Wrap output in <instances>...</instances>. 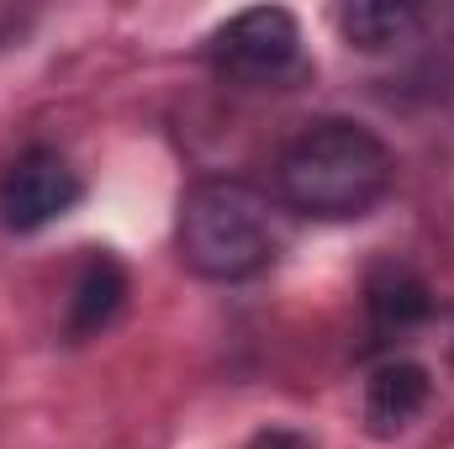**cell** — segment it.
Listing matches in <instances>:
<instances>
[{"mask_svg": "<svg viewBox=\"0 0 454 449\" xmlns=\"http://www.w3.org/2000/svg\"><path fill=\"white\" fill-rule=\"evenodd\" d=\"M396 185L380 132L354 116H312L275 154V201L312 223H359Z\"/></svg>", "mask_w": 454, "mask_h": 449, "instance_id": "1", "label": "cell"}, {"mask_svg": "<svg viewBox=\"0 0 454 449\" xmlns=\"http://www.w3.org/2000/svg\"><path fill=\"white\" fill-rule=\"evenodd\" d=\"M280 212L286 207L248 180H227V175L196 180L175 212V254L196 280L243 286L280 259L286 248Z\"/></svg>", "mask_w": 454, "mask_h": 449, "instance_id": "2", "label": "cell"}, {"mask_svg": "<svg viewBox=\"0 0 454 449\" xmlns=\"http://www.w3.org/2000/svg\"><path fill=\"white\" fill-rule=\"evenodd\" d=\"M207 59H212L217 80L238 85V91H280L307 69L301 21L286 5H248L212 32Z\"/></svg>", "mask_w": 454, "mask_h": 449, "instance_id": "3", "label": "cell"}, {"mask_svg": "<svg viewBox=\"0 0 454 449\" xmlns=\"http://www.w3.org/2000/svg\"><path fill=\"white\" fill-rule=\"evenodd\" d=\"M80 196H85L80 169L59 148L32 143L0 169V227L5 232H43L59 217H69L80 207Z\"/></svg>", "mask_w": 454, "mask_h": 449, "instance_id": "4", "label": "cell"}, {"mask_svg": "<svg viewBox=\"0 0 454 449\" xmlns=\"http://www.w3.org/2000/svg\"><path fill=\"white\" fill-rule=\"evenodd\" d=\"M428 391H434V381H428V370L418 359L396 354V359L375 365V375L364 381V423H370V434H380V439L402 434L428 407Z\"/></svg>", "mask_w": 454, "mask_h": 449, "instance_id": "5", "label": "cell"}, {"mask_svg": "<svg viewBox=\"0 0 454 449\" xmlns=\"http://www.w3.org/2000/svg\"><path fill=\"white\" fill-rule=\"evenodd\" d=\"M127 307V270L112 254H90L74 280H69V302H64V328L69 338H96L106 334Z\"/></svg>", "mask_w": 454, "mask_h": 449, "instance_id": "6", "label": "cell"}, {"mask_svg": "<svg viewBox=\"0 0 454 449\" xmlns=\"http://www.w3.org/2000/svg\"><path fill=\"white\" fill-rule=\"evenodd\" d=\"M339 32L348 48L359 53H391L402 43L418 37L423 27V11L407 5V0H354V5H339Z\"/></svg>", "mask_w": 454, "mask_h": 449, "instance_id": "7", "label": "cell"}, {"mask_svg": "<svg viewBox=\"0 0 454 449\" xmlns=\"http://www.w3.org/2000/svg\"><path fill=\"white\" fill-rule=\"evenodd\" d=\"M364 307H370V328H375V334L380 338H402V334H412V328L434 312V296H428V286H423L412 270L386 264V270H375Z\"/></svg>", "mask_w": 454, "mask_h": 449, "instance_id": "8", "label": "cell"}, {"mask_svg": "<svg viewBox=\"0 0 454 449\" xmlns=\"http://www.w3.org/2000/svg\"><path fill=\"white\" fill-rule=\"evenodd\" d=\"M248 449H312V439L296 434V429H259V434L248 439Z\"/></svg>", "mask_w": 454, "mask_h": 449, "instance_id": "9", "label": "cell"}]
</instances>
